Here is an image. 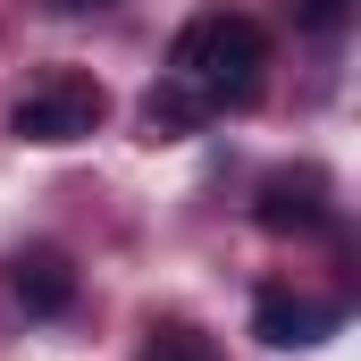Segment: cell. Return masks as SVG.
Here are the masks:
<instances>
[{
  "label": "cell",
  "instance_id": "5b68a950",
  "mask_svg": "<svg viewBox=\"0 0 361 361\" xmlns=\"http://www.w3.org/2000/svg\"><path fill=\"white\" fill-rule=\"evenodd\" d=\"M8 294L25 302V319H59V311H76V261L59 244H25V252H8Z\"/></svg>",
  "mask_w": 361,
  "mask_h": 361
},
{
  "label": "cell",
  "instance_id": "6da1fadb",
  "mask_svg": "<svg viewBox=\"0 0 361 361\" xmlns=\"http://www.w3.org/2000/svg\"><path fill=\"white\" fill-rule=\"evenodd\" d=\"M261 68H269V34L244 8H202V17H185L177 42H169V85H185L210 118L227 101H252Z\"/></svg>",
  "mask_w": 361,
  "mask_h": 361
},
{
  "label": "cell",
  "instance_id": "8992f818",
  "mask_svg": "<svg viewBox=\"0 0 361 361\" xmlns=\"http://www.w3.org/2000/svg\"><path fill=\"white\" fill-rule=\"evenodd\" d=\"M135 361H219V345L193 328V319H152L143 328V353Z\"/></svg>",
  "mask_w": 361,
  "mask_h": 361
},
{
  "label": "cell",
  "instance_id": "3957f363",
  "mask_svg": "<svg viewBox=\"0 0 361 361\" xmlns=\"http://www.w3.org/2000/svg\"><path fill=\"white\" fill-rule=\"evenodd\" d=\"M252 219H261L269 235H319V227L336 219L328 177H319V169H269V177L252 185Z\"/></svg>",
  "mask_w": 361,
  "mask_h": 361
},
{
  "label": "cell",
  "instance_id": "52a82bcc",
  "mask_svg": "<svg viewBox=\"0 0 361 361\" xmlns=\"http://www.w3.org/2000/svg\"><path fill=\"white\" fill-rule=\"evenodd\" d=\"M294 17H302V25H311V34H336V25H345V17H353V0H302V8H294Z\"/></svg>",
  "mask_w": 361,
  "mask_h": 361
},
{
  "label": "cell",
  "instance_id": "7a4b0ae2",
  "mask_svg": "<svg viewBox=\"0 0 361 361\" xmlns=\"http://www.w3.org/2000/svg\"><path fill=\"white\" fill-rule=\"evenodd\" d=\"M101 118H109V85H101L92 68H51L42 85L8 109V135H17V143L59 152V143H85V135H101Z\"/></svg>",
  "mask_w": 361,
  "mask_h": 361
},
{
  "label": "cell",
  "instance_id": "ba28073f",
  "mask_svg": "<svg viewBox=\"0 0 361 361\" xmlns=\"http://www.w3.org/2000/svg\"><path fill=\"white\" fill-rule=\"evenodd\" d=\"M51 8H59V17H85V8H101V0H51Z\"/></svg>",
  "mask_w": 361,
  "mask_h": 361
},
{
  "label": "cell",
  "instance_id": "277c9868",
  "mask_svg": "<svg viewBox=\"0 0 361 361\" xmlns=\"http://www.w3.org/2000/svg\"><path fill=\"white\" fill-rule=\"evenodd\" d=\"M328 328H336V302H319V294H294V286H261L252 294V336L277 345V353H302Z\"/></svg>",
  "mask_w": 361,
  "mask_h": 361
}]
</instances>
